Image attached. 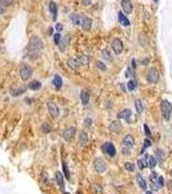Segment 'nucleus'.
<instances>
[{"instance_id": "nucleus-37", "label": "nucleus", "mask_w": 172, "mask_h": 194, "mask_svg": "<svg viewBox=\"0 0 172 194\" xmlns=\"http://www.w3.org/2000/svg\"><path fill=\"white\" fill-rule=\"evenodd\" d=\"M150 145H152V141H150V139H146V140H145V141H144V146H143V153L145 151V149H147V148H149Z\"/></svg>"}, {"instance_id": "nucleus-30", "label": "nucleus", "mask_w": 172, "mask_h": 194, "mask_svg": "<svg viewBox=\"0 0 172 194\" xmlns=\"http://www.w3.org/2000/svg\"><path fill=\"white\" fill-rule=\"evenodd\" d=\"M78 62H79L80 65H87L88 64V61H89V58L87 57V56H80V57H78Z\"/></svg>"}, {"instance_id": "nucleus-31", "label": "nucleus", "mask_w": 172, "mask_h": 194, "mask_svg": "<svg viewBox=\"0 0 172 194\" xmlns=\"http://www.w3.org/2000/svg\"><path fill=\"white\" fill-rule=\"evenodd\" d=\"M101 56H102V60H106V61H111V56L110 53H109V50H102L101 52Z\"/></svg>"}, {"instance_id": "nucleus-32", "label": "nucleus", "mask_w": 172, "mask_h": 194, "mask_svg": "<svg viewBox=\"0 0 172 194\" xmlns=\"http://www.w3.org/2000/svg\"><path fill=\"white\" fill-rule=\"evenodd\" d=\"M124 168H126L128 172H133V171H135V166H133V163H129V162L124 163Z\"/></svg>"}, {"instance_id": "nucleus-18", "label": "nucleus", "mask_w": 172, "mask_h": 194, "mask_svg": "<svg viewBox=\"0 0 172 194\" xmlns=\"http://www.w3.org/2000/svg\"><path fill=\"white\" fill-rule=\"evenodd\" d=\"M80 100H81V104L84 106H87L89 104V93L87 91H81L80 92Z\"/></svg>"}, {"instance_id": "nucleus-41", "label": "nucleus", "mask_w": 172, "mask_h": 194, "mask_svg": "<svg viewBox=\"0 0 172 194\" xmlns=\"http://www.w3.org/2000/svg\"><path fill=\"white\" fill-rule=\"evenodd\" d=\"M60 40H61V35H60V34H56V35H54V44H57V46H58V44H60Z\"/></svg>"}, {"instance_id": "nucleus-24", "label": "nucleus", "mask_w": 172, "mask_h": 194, "mask_svg": "<svg viewBox=\"0 0 172 194\" xmlns=\"http://www.w3.org/2000/svg\"><path fill=\"white\" fill-rule=\"evenodd\" d=\"M118 18H119V22L122 23L123 26H129V21H128V18L123 14V12H120L119 14H118Z\"/></svg>"}, {"instance_id": "nucleus-29", "label": "nucleus", "mask_w": 172, "mask_h": 194, "mask_svg": "<svg viewBox=\"0 0 172 194\" xmlns=\"http://www.w3.org/2000/svg\"><path fill=\"white\" fill-rule=\"evenodd\" d=\"M127 87H128V91H135L136 87H137V82L135 79H131L128 82V84H127Z\"/></svg>"}, {"instance_id": "nucleus-25", "label": "nucleus", "mask_w": 172, "mask_h": 194, "mask_svg": "<svg viewBox=\"0 0 172 194\" xmlns=\"http://www.w3.org/2000/svg\"><path fill=\"white\" fill-rule=\"evenodd\" d=\"M135 106H136V110H137V114L140 115L141 113L144 111V105H143V102H141V100H135Z\"/></svg>"}, {"instance_id": "nucleus-23", "label": "nucleus", "mask_w": 172, "mask_h": 194, "mask_svg": "<svg viewBox=\"0 0 172 194\" xmlns=\"http://www.w3.org/2000/svg\"><path fill=\"white\" fill-rule=\"evenodd\" d=\"M56 180H57V184H58L60 188H63L65 186V181H63V175L61 172H56Z\"/></svg>"}, {"instance_id": "nucleus-48", "label": "nucleus", "mask_w": 172, "mask_h": 194, "mask_svg": "<svg viewBox=\"0 0 172 194\" xmlns=\"http://www.w3.org/2000/svg\"><path fill=\"white\" fill-rule=\"evenodd\" d=\"M4 13H5V7L0 5V14H4Z\"/></svg>"}, {"instance_id": "nucleus-4", "label": "nucleus", "mask_w": 172, "mask_h": 194, "mask_svg": "<svg viewBox=\"0 0 172 194\" xmlns=\"http://www.w3.org/2000/svg\"><path fill=\"white\" fill-rule=\"evenodd\" d=\"M32 73H34V70H32V67H30L29 65L22 64L20 66V76L22 80H29L30 78L32 76Z\"/></svg>"}, {"instance_id": "nucleus-21", "label": "nucleus", "mask_w": 172, "mask_h": 194, "mask_svg": "<svg viewBox=\"0 0 172 194\" xmlns=\"http://www.w3.org/2000/svg\"><path fill=\"white\" fill-rule=\"evenodd\" d=\"M67 64H69V66L72 67L74 70H78V69L80 67V64L78 62V60H75V58H69L67 60Z\"/></svg>"}, {"instance_id": "nucleus-1", "label": "nucleus", "mask_w": 172, "mask_h": 194, "mask_svg": "<svg viewBox=\"0 0 172 194\" xmlns=\"http://www.w3.org/2000/svg\"><path fill=\"white\" fill-rule=\"evenodd\" d=\"M27 48H29V52H40V50L44 48V43H43V40H41V38L36 36V35L30 36Z\"/></svg>"}, {"instance_id": "nucleus-5", "label": "nucleus", "mask_w": 172, "mask_h": 194, "mask_svg": "<svg viewBox=\"0 0 172 194\" xmlns=\"http://www.w3.org/2000/svg\"><path fill=\"white\" fill-rule=\"evenodd\" d=\"M93 166H95V169L96 172H98V174H102V172L106 171V162H105L102 158H96L95 162H93Z\"/></svg>"}, {"instance_id": "nucleus-34", "label": "nucleus", "mask_w": 172, "mask_h": 194, "mask_svg": "<svg viewBox=\"0 0 172 194\" xmlns=\"http://www.w3.org/2000/svg\"><path fill=\"white\" fill-rule=\"evenodd\" d=\"M25 93V88H20V89H12V95L13 96H20V95Z\"/></svg>"}, {"instance_id": "nucleus-10", "label": "nucleus", "mask_w": 172, "mask_h": 194, "mask_svg": "<svg viewBox=\"0 0 172 194\" xmlns=\"http://www.w3.org/2000/svg\"><path fill=\"white\" fill-rule=\"evenodd\" d=\"M122 145H123V148H128V149H131L132 146L135 145V139H133V136H132V135H126L124 137H123Z\"/></svg>"}, {"instance_id": "nucleus-19", "label": "nucleus", "mask_w": 172, "mask_h": 194, "mask_svg": "<svg viewBox=\"0 0 172 194\" xmlns=\"http://www.w3.org/2000/svg\"><path fill=\"white\" fill-rule=\"evenodd\" d=\"M136 181H137V184H138V186L141 188V189H146V181H145V179L141 175H136Z\"/></svg>"}, {"instance_id": "nucleus-53", "label": "nucleus", "mask_w": 172, "mask_h": 194, "mask_svg": "<svg viewBox=\"0 0 172 194\" xmlns=\"http://www.w3.org/2000/svg\"><path fill=\"white\" fill-rule=\"evenodd\" d=\"M146 194H153L152 192H146Z\"/></svg>"}, {"instance_id": "nucleus-55", "label": "nucleus", "mask_w": 172, "mask_h": 194, "mask_svg": "<svg viewBox=\"0 0 172 194\" xmlns=\"http://www.w3.org/2000/svg\"><path fill=\"white\" fill-rule=\"evenodd\" d=\"M63 194H70V193H66V192H65V193H63Z\"/></svg>"}, {"instance_id": "nucleus-3", "label": "nucleus", "mask_w": 172, "mask_h": 194, "mask_svg": "<svg viewBox=\"0 0 172 194\" xmlns=\"http://www.w3.org/2000/svg\"><path fill=\"white\" fill-rule=\"evenodd\" d=\"M159 71L157 70V69H149V70L146 71V80L147 83H150V84H155V83L159 82Z\"/></svg>"}, {"instance_id": "nucleus-35", "label": "nucleus", "mask_w": 172, "mask_h": 194, "mask_svg": "<svg viewBox=\"0 0 172 194\" xmlns=\"http://www.w3.org/2000/svg\"><path fill=\"white\" fill-rule=\"evenodd\" d=\"M137 166H138V168H140V169H144L145 167H147L145 158H144V159H140V160H138V162H137Z\"/></svg>"}, {"instance_id": "nucleus-33", "label": "nucleus", "mask_w": 172, "mask_h": 194, "mask_svg": "<svg viewBox=\"0 0 172 194\" xmlns=\"http://www.w3.org/2000/svg\"><path fill=\"white\" fill-rule=\"evenodd\" d=\"M96 65H97L98 70H101V71H106V70H107L106 65H105V64H104V62H102V61H97V62H96Z\"/></svg>"}, {"instance_id": "nucleus-44", "label": "nucleus", "mask_w": 172, "mask_h": 194, "mask_svg": "<svg viewBox=\"0 0 172 194\" xmlns=\"http://www.w3.org/2000/svg\"><path fill=\"white\" fill-rule=\"evenodd\" d=\"M41 130H43V132H49V131H51V127L48 126L47 123H44V124H43V128H41Z\"/></svg>"}, {"instance_id": "nucleus-40", "label": "nucleus", "mask_w": 172, "mask_h": 194, "mask_svg": "<svg viewBox=\"0 0 172 194\" xmlns=\"http://www.w3.org/2000/svg\"><path fill=\"white\" fill-rule=\"evenodd\" d=\"M62 165H63V172H65V176H66L67 179H70V174H69V169H67V166H66V163L63 162Z\"/></svg>"}, {"instance_id": "nucleus-49", "label": "nucleus", "mask_w": 172, "mask_h": 194, "mask_svg": "<svg viewBox=\"0 0 172 194\" xmlns=\"http://www.w3.org/2000/svg\"><path fill=\"white\" fill-rule=\"evenodd\" d=\"M56 29H57V31H61V30H62V25H61V23H57Z\"/></svg>"}, {"instance_id": "nucleus-6", "label": "nucleus", "mask_w": 172, "mask_h": 194, "mask_svg": "<svg viewBox=\"0 0 172 194\" xmlns=\"http://www.w3.org/2000/svg\"><path fill=\"white\" fill-rule=\"evenodd\" d=\"M101 149L104 153H106L109 155V157H115V154H117L115 146H114L113 142H106V144H104L101 146Z\"/></svg>"}, {"instance_id": "nucleus-47", "label": "nucleus", "mask_w": 172, "mask_h": 194, "mask_svg": "<svg viewBox=\"0 0 172 194\" xmlns=\"http://www.w3.org/2000/svg\"><path fill=\"white\" fill-rule=\"evenodd\" d=\"M91 3H92L91 0H81V4H83V5H89Z\"/></svg>"}, {"instance_id": "nucleus-28", "label": "nucleus", "mask_w": 172, "mask_h": 194, "mask_svg": "<svg viewBox=\"0 0 172 194\" xmlns=\"http://www.w3.org/2000/svg\"><path fill=\"white\" fill-rule=\"evenodd\" d=\"M49 12L53 14V18L56 20V16H57V5H56V3H53V1L49 3Z\"/></svg>"}, {"instance_id": "nucleus-45", "label": "nucleus", "mask_w": 172, "mask_h": 194, "mask_svg": "<svg viewBox=\"0 0 172 194\" xmlns=\"http://www.w3.org/2000/svg\"><path fill=\"white\" fill-rule=\"evenodd\" d=\"M163 184H164V180H163L162 176H159V180H158V188H159V189L163 186Z\"/></svg>"}, {"instance_id": "nucleus-20", "label": "nucleus", "mask_w": 172, "mask_h": 194, "mask_svg": "<svg viewBox=\"0 0 172 194\" xmlns=\"http://www.w3.org/2000/svg\"><path fill=\"white\" fill-rule=\"evenodd\" d=\"M158 180H159V175L155 174V172H152V174H150V181H152L153 186H155V189H159L158 188Z\"/></svg>"}, {"instance_id": "nucleus-39", "label": "nucleus", "mask_w": 172, "mask_h": 194, "mask_svg": "<svg viewBox=\"0 0 172 194\" xmlns=\"http://www.w3.org/2000/svg\"><path fill=\"white\" fill-rule=\"evenodd\" d=\"M84 126H86L87 128H89L91 126H92V119H91V118H86V119H84Z\"/></svg>"}, {"instance_id": "nucleus-38", "label": "nucleus", "mask_w": 172, "mask_h": 194, "mask_svg": "<svg viewBox=\"0 0 172 194\" xmlns=\"http://www.w3.org/2000/svg\"><path fill=\"white\" fill-rule=\"evenodd\" d=\"M144 130H145V133H146L147 139H150V137H152V132H150V130H149V127H147V124H144Z\"/></svg>"}, {"instance_id": "nucleus-26", "label": "nucleus", "mask_w": 172, "mask_h": 194, "mask_svg": "<svg viewBox=\"0 0 172 194\" xmlns=\"http://www.w3.org/2000/svg\"><path fill=\"white\" fill-rule=\"evenodd\" d=\"M40 87H41V83L39 82V80H32L29 84V88L31 89V91H36V89H39Z\"/></svg>"}, {"instance_id": "nucleus-15", "label": "nucleus", "mask_w": 172, "mask_h": 194, "mask_svg": "<svg viewBox=\"0 0 172 194\" xmlns=\"http://www.w3.org/2000/svg\"><path fill=\"white\" fill-rule=\"evenodd\" d=\"M88 144V133L84 132V131H81L79 133V145L80 146H86Z\"/></svg>"}, {"instance_id": "nucleus-9", "label": "nucleus", "mask_w": 172, "mask_h": 194, "mask_svg": "<svg viewBox=\"0 0 172 194\" xmlns=\"http://www.w3.org/2000/svg\"><path fill=\"white\" fill-rule=\"evenodd\" d=\"M120 5H122V9L124 14H131L133 12V4H132L131 0H122Z\"/></svg>"}, {"instance_id": "nucleus-50", "label": "nucleus", "mask_w": 172, "mask_h": 194, "mask_svg": "<svg viewBox=\"0 0 172 194\" xmlns=\"http://www.w3.org/2000/svg\"><path fill=\"white\" fill-rule=\"evenodd\" d=\"M167 185H168V189H170V190H172V180H170V181H168V183H167Z\"/></svg>"}, {"instance_id": "nucleus-46", "label": "nucleus", "mask_w": 172, "mask_h": 194, "mask_svg": "<svg viewBox=\"0 0 172 194\" xmlns=\"http://www.w3.org/2000/svg\"><path fill=\"white\" fill-rule=\"evenodd\" d=\"M126 75H127V76H133V73H132V69H131V67H128V69H127Z\"/></svg>"}, {"instance_id": "nucleus-42", "label": "nucleus", "mask_w": 172, "mask_h": 194, "mask_svg": "<svg viewBox=\"0 0 172 194\" xmlns=\"http://www.w3.org/2000/svg\"><path fill=\"white\" fill-rule=\"evenodd\" d=\"M138 39H140V46H143V47H145L146 46V39H143V35H140V36H138Z\"/></svg>"}, {"instance_id": "nucleus-16", "label": "nucleus", "mask_w": 172, "mask_h": 194, "mask_svg": "<svg viewBox=\"0 0 172 194\" xmlns=\"http://www.w3.org/2000/svg\"><path fill=\"white\" fill-rule=\"evenodd\" d=\"M131 114H132L131 110L124 109V110H122V111L118 113V119H127V120H128V119L131 118Z\"/></svg>"}, {"instance_id": "nucleus-43", "label": "nucleus", "mask_w": 172, "mask_h": 194, "mask_svg": "<svg viewBox=\"0 0 172 194\" xmlns=\"http://www.w3.org/2000/svg\"><path fill=\"white\" fill-rule=\"evenodd\" d=\"M149 62H150V58L146 57V58H143V60H141V61H140V65H147Z\"/></svg>"}, {"instance_id": "nucleus-7", "label": "nucleus", "mask_w": 172, "mask_h": 194, "mask_svg": "<svg viewBox=\"0 0 172 194\" xmlns=\"http://www.w3.org/2000/svg\"><path fill=\"white\" fill-rule=\"evenodd\" d=\"M111 48H113V52L115 53V55H120V53L123 52V43L122 40H119V39H113V41H111Z\"/></svg>"}, {"instance_id": "nucleus-22", "label": "nucleus", "mask_w": 172, "mask_h": 194, "mask_svg": "<svg viewBox=\"0 0 172 194\" xmlns=\"http://www.w3.org/2000/svg\"><path fill=\"white\" fill-rule=\"evenodd\" d=\"M53 85L56 87V89H60L62 87V79L60 75H54L53 76Z\"/></svg>"}, {"instance_id": "nucleus-51", "label": "nucleus", "mask_w": 172, "mask_h": 194, "mask_svg": "<svg viewBox=\"0 0 172 194\" xmlns=\"http://www.w3.org/2000/svg\"><path fill=\"white\" fill-rule=\"evenodd\" d=\"M48 34H49V35H53V29H52V27L48 29Z\"/></svg>"}, {"instance_id": "nucleus-36", "label": "nucleus", "mask_w": 172, "mask_h": 194, "mask_svg": "<svg viewBox=\"0 0 172 194\" xmlns=\"http://www.w3.org/2000/svg\"><path fill=\"white\" fill-rule=\"evenodd\" d=\"M12 4H13V0H0V5L3 7H9Z\"/></svg>"}, {"instance_id": "nucleus-12", "label": "nucleus", "mask_w": 172, "mask_h": 194, "mask_svg": "<svg viewBox=\"0 0 172 194\" xmlns=\"http://www.w3.org/2000/svg\"><path fill=\"white\" fill-rule=\"evenodd\" d=\"M81 29H83L84 31H89V30L92 29V18H89V17H83Z\"/></svg>"}, {"instance_id": "nucleus-13", "label": "nucleus", "mask_w": 172, "mask_h": 194, "mask_svg": "<svg viewBox=\"0 0 172 194\" xmlns=\"http://www.w3.org/2000/svg\"><path fill=\"white\" fill-rule=\"evenodd\" d=\"M120 130H122V124H120L119 120H113L110 123V131L113 133H119Z\"/></svg>"}, {"instance_id": "nucleus-54", "label": "nucleus", "mask_w": 172, "mask_h": 194, "mask_svg": "<svg viewBox=\"0 0 172 194\" xmlns=\"http://www.w3.org/2000/svg\"><path fill=\"white\" fill-rule=\"evenodd\" d=\"M170 175H171V176H172V169H171V172H170Z\"/></svg>"}, {"instance_id": "nucleus-27", "label": "nucleus", "mask_w": 172, "mask_h": 194, "mask_svg": "<svg viewBox=\"0 0 172 194\" xmlns=\"http://www.w3.org/2000/svg\"><path fill=\"white\" fill-rule=\"evenodd\" d=\"M155 155H157V159H158V162H163V160H164V151L162 150V149H157L155 150Z\"/></svg>"}, {"instance_id": "nucleus-2", "label": "nucleus", "mask_w": 172, "mask_h": 194, "mask_svg": "<svg viewBox=\"0 0 172 194\" xmlns=\"http://www.w3.org/2000/svg\"><path fill=\"white\" fill-rule=\"evenodd\" d=\"M161 111H162V115L166 120H170L171 118V113H172V105L170 101L167 100H163L161 102Z\"/></svg>"}, {"instance_id": "nucleus-14", "label": "nucleus", "mask_w": 172, "mask_h": 194, "mask_svg": "<svg viewBox=\"0 0 172 194\" xmlns=\"http://www.w3.org/2000/svg\"><path fill=\"white\" fill-rule=\"evenodd\" d=\"M145 160H146L147 167H150V168H154V167L157 166V158H155V157H153V155H147V154H145Z\"/></svg>"}, {"instance_id": "nucleus-8", "label": "nucleus", "mask_w": 172, "mask_h": 194, "mask_svg": "<svg viewBox=\"0 0 172 194\" xmlns=\"http://www.w3.org/2000/svg\"><path fill=\"white\" fill-rule=\"evenodd\" d=\"M75 133H77V130H75V127H67L65 131H63L62 133V137L65 141H71L72 139H74Z\"/></svg>"}, {"instance_id": "nucleus-11", "label": "nucleus", "mask_w": 172, "mask_h": 194, "mask_svg": "<svg viewBox=\"0 0 172 194\" xmlns=\"http://www.w3.org/2000/svg\"><path fill=\"white\" fill-rule=\"evenodd\" d=\"M47 109H48V113H49L52 116H57L60 114V109L57 107V105L54 102H48L47 104Z\"/></svg>"}, {"instance_id": "nucleus-52", "label": "nucleus", "mask_w": 172, "mask_h": 194, "mask_svg": "<svg viewBox=\"0 0 172 194\" xmlns=\"http://www.w3.org/2000/svg\"><path fill=\"white\" fill-rule=\"evenodd\" d=\"M132 67H133V70H135V67H136V61H135V60H132Z\"/></svg>"}, {"instance_id": "nucleus-17", "label": "nucleus", "mask_w": 172, "mask_h": 194, "mask_svg": "<svg viewBox=\"0 0 172 194\" xmlns=\"http://www.w3.org/2000/svg\"><path fill=\"white\" fill-rule=\"evenodd\" d=\"M70 20L72 21V23L77 26L81 25V21H83V16H80V14H77V13H72L70 14Z\"/></svg>"}]
</instances>
